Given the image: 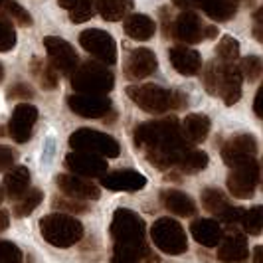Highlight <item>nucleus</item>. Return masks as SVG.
Here are the masks:
<instances>
[{
    "mask_svg": "<svg viewBox=\"0 0 263 263\" xmlns=\"http://www.w3.org/2000/svg\"><path fill=\"white\" fill-rule=\"evenodd\" d=\"M135 145L145 153L146 160L160 171L180 166L190 145L176 119H160L143 123L135 129Z\"/></svg>",
    "mask_w": 263,
    "mask_h": 263,
    "instance_id": "obj_1",
    "label": "nucleus"
},
{
    "mask_svg": "<svg viewBox=\"0 0 263 263\" xmlns=\"http://www.w3.org/2000/svg\"><path fill=\"white\" fill-rule=\"evenodd\" d=\"M145 222L137 212L119 208L111 220V263H143L145 257H151V251L145 241Z\"/></svg>",
    "mask_w": 263,
    "mask_h": 263,
    "instance_id": "obj_2",
    "label": "nucleus"
},
{
    "mask_svg": "<svg viewBox=\"0 0 263 263\" xmlns=\"http://www.w3.org/2000/svg\"><path fill=\"white\" fill-rule=\"evenodd\" d=\"M204 87L210 95H216L224 101L226 105H236L241 99V81L243 73L236 62L226 60H214L204 67Z\"/></svg>",
    "mask_w": 263,
    "mask_h": 263,
    "instance_id": "obj_3",
    "label": "nucleus"
},
{
    "mask_svg": "<svg viewBox=\"0 0 263 263\" xmlns=\"http://www.w3.org/2000/svg\"><path fill=\"white\" fill-rule=\"evenodd\" d=\"M127 95L139 109H143L151 115H160L171 109H182L186 103V97L182 93L164 89L155 83L131 85V87H127Z\"/></svg>",
    "mask_w": 263,
    "mask_h": 263,
    "instance_id": "obj_4",
    "label": "nucleus"
},
{
    "mask_svg": "<svg viewBox=\"0 0 263 263\" xmlns=\"http://www.w3.org/2000/svg\"><path fill=\"white\" fill-rule=\"evenodd\" d=\"M40 234L53 248H71L83 237V224L66 212L48 214L40 220Z\"/></svg>",
    "mask_w": 263,
    "mask_h": 263,
    "instance_id": "obj_5",
    "label": "nucleus"
},
{
    "mask_svg": "<svg viewBox=\"0 0 263 263\" xmlns=\"http://www.w3.org/2000/svg\"><path fill=\"white\" fill-rule=\"evenodd\" d=\"M71 87L78 93L105 95L115 87V76L103 62H85L71 73Z\"/></svg>",
    "mask_w": 263,
    "mask_h": 263,
    "instance_id": "obj_6",
    "label": "nucleus"
},
{
    "mask_svg": "<svg viewBox=\"0 0 263 263\" xmlns=\"http://www.w3.org/2000/svg\"><path fill=\"white\" fill-rule=\"evenodd\" d=\"M151 237L160 251L168 255H180L188 250L184 228L172 218H160L151 228Z\"/></svg>",
    "mask_w": 263,
    "mask_h": 263,
    "instance_id": "obj_7",
    "label": "nucleus"
},
{
    "mask_svg": "<svg viewBox=\"0 0 263 263\" xmlns=\"http://www.w3.org/2000/svg\"><path fill=\"white\" fill-rule=\"evenodd\" d=\"M69 146L73 151H87V153H95V155L109 158L121 155V146L113 137L101 131H93V129H78L76 133H71Z\"/></svg>",
    "mask_w": 263,
    "mask_h": 263,
    "instance_id": "obj_8",
    "label": "nucleus"
},
{
    "mask_svg": "<svg viewBox=\"0 0 263 263\" xmlns=\"http://www.w3.org/2000/svg\"><path fill=\"white\" fill-rule=\"evenodd\" d=\"M259 174H261V166L255 162V158L243 160L232 166V171L228 174V190L236 198H251L255 192V186L259 182Z\"/></svg>",
    "mask_w": 263,
    "mask_h": 263,
    "instance_id": "obj_9",
    "label": "nucleus"
},
{
    "mask_svg": "<svg viewBox=\"0 0 263 263\" xmlns=\"http://www.w3.org/2000/svg\"><path fill=\"white\" fill-rule=\"evenodd\" d=\"M79 44L97 62H103L107 66H113L117 62V44L105 30H99V28L83 30L79 34Z\"/></svg>",
    "mask_w": 263,
    "mask_h": 263,
    "instance_id": "obj_10",
    "label": "nucleus"
},
{
    "mask_svg": "<svg viewBox=\"0 0 263 263\" xmlns=\"http://www.w3.org/2000/svg\"><path fill=\"white\" fill-rule=\"evenodd\" d=\"M44 46H46V52L50 58V64L58 69V73L71 78V73L79 66V58L73 50V46L64 38H58V36H46Z\"/></svg>",
    "mask_w": 263,
    "mask_h": 263,
    "instance_id": "obj_11",
    "label": "nucleus"
},
{
    "mask_svg": "<svg viewBox=\"0 0 263 263\" xmlns=\"http://www.w3.org/2000/svg\"><path fill=\"white\" fill-rule=\"evenodd\" d=\"M66 166L78 176L85 178H101L107 174V162L101 155L87 151H73L66 157Z\"/></svg>",
    "mask_w": 263,
    "mask_h": 263,
    "instance_id": "obj_12",
    "label": "nucleus"
},
{
    "mask_svg": "<svg viewBox=\"0 0 263 263\" xmlns=\"http://www.w3.org/2000/svg\"><path fill=\"white\" fill-rule=\"evenodd\" d=\"M67 107L85 119H101L111 111V101L105 95H93V93H76L67 97Z\"/></svg>",
    "mask_w": 263,
    "mask_h": 263,
    "instance_id": "obj_13",
    "label": "nucleus"
},
{
    "mask_svg": "<svg viewBox=\"0 0 263 263\" xmlns=\"http://www.w3.org/2000/svg\"><path fill=\"white\" fill-rule=\"evenodd\" d=\"M257 153V141L250 133H241L226 141L222 146V160L228 166H236L243 160H250Z\"/></svg>",
    "mask_w": 263,
    "mask_h": 263,
    "instance_id": "obj_14",
    "label": "nucleus"
},
{
    "mask_svg": "<svg viewBox=\"0 0 263 263\" xmlns=\"http://www.w3.org/2000/svg\"><path fill=\"white\" fill-rule=\"evenodd\" d=\"M38 121V109L30 103H20L14 107V113L8 123V133L16 143H26L32 137V129Z\"/></svg>",
    "mask_w": 263,
    "mask_h": 263,
    "instance_id": "obj_15",
    "label": "nucleus"
},
{
    "mask_svg": "<svg viewBox=\"0 0 263 263\" xmlns=\"http://www.w3.org/2000/svg\"><path fill=\"white\" fill-rule=\"evenodd\" d=\"M157 67L158 62L155 52L148 48H139V50H133L129 53V58L125 62V76L131 81H139V79L153 76L157 71Z\"/></svg>",
    "mask_w": 263,
    "mask_h": 263,
    "instance_id": "obj_16",
    "label": "nucleus"
},
{
    "mask_svg": "<svg viewBox=\"0 0 263 263\" xmlns=\"http://www.w3.org/2000/svg\"><path fill=\"white\" fill-rule=\"evenodd\" d=\"M206 26L202 24V18L192 10H184L174 20V38L186 44H198L206 38Z\"/></svg>",
    "mask_w": 263,
    "mask_h": 263,
    "instance_id": "obj_17",
    "label": "nucleus"
},
{
    "mask_svg": "<svg viewBox=\"0 0 263 263\" xmlns=\"http://www.w3.org/2000/svg\"><path fill=\"white\" fill-rule=\"evenodd\" d=\"M55 182L66 196L81 198V200H99L101 196L99 186L83 180V176H78V174H60L55 176Z\"/></svg>",
    "mask_w": 263,
    "mask_h": 263,
    "instance_id": "obj_18",
    "label": "nucleus"
},
{
    "mask_svg": "<svg viewBox=\"0 0 263 263\" xmlns=\"http://www.w3.org/2000/svg\"><path fill=\"white\" fill-rule=\"evenodd\" d=\"M101 184L113 192H137L145 188L146 178L137 171H117L101 176Z\"/></svg>",
    "mask_w": 263,
    "mask_h": 263,
    "instance_id": "obj_19",
    "label": "nucleus"
},
{
    "mask_svg": "<svg viewBox=\"0 0 263 263\" xmlns=\"http://www.w3.org/2000/svg\"><path fill=\"white\" fill-rule=\"evenodd\" d=\"M168 60L172 67L182 76H196L202 69V58L196 50H190L186 46H174L168 50Z\"/></svg>",
    "mask_w": 263,
    "mask_h": 263,
    "instance_id": "obj_20",
    "label": "nucleus"
},
{
    "mask_svg": "<svg viewBox=\"0 0 263 263\" xmlns=\"http://www.w3.org/2000/svg\"><path fill=\"white\" fill-rule=\"evenodd\" d=\"M248 257H250V248L243 236L232 234L220 241L218 259L222 263H246Z\"/></svg>",
    "mask_w": 263,
    "mask_h": 263,
    "instance_id": "obj_21",
    "label": "nucleus"
},
{
    "mask_svg": "<svg viewBox=\"0 0 263 263\" xmlns=\"http://www.w3.org/2000/svg\"><path fill=\"white\" fill-rule=\"evenodd\" d=\"M190 234L196 239L200 246L204 248H216L220 246V241L224 239V230L222 226L218 224L216 220H208V218H202V220H194L190 226Z\"/></svg>",
    "mask_w": 263,
    "mask_h": 263,
    "instance_id": "obj_22",
    "label": "nucleus"
},
{
    "mask_svg": "<svg viewBox=\"0 0 263 263\" xmlns=\"http://www.w3.org/2000/svg\"><path fill=\"white\" fill-rule=\"evenodd\" d=\"M125 34L131 40H139V42H146L155 36L157 32V24L151 16L146 14H129L125 18Z\"/></svg>",
    "mask_w": 263,
    "mask_h": 263,
    "instance_id": "obj_23",
    "label": "nucleus"
},
{
    "mask_svg": "<svg viewBox=\"0 0 263 263\" xmlns=\"http://www.w3.org/2000/svg\"><path fill=\"white\" fill-rule=\"evenodd\" d=\"M194 4L216 22L232 20L239 8V0H194Z\"/></svg>",
    "mask_w": 263,
    "mask_h": 263,
    "instance_id": "obj_24",
    "label": "nucleus"
},
{
    "mask_svg": "<svg viewBox=\"0 0 263 263\" xmlns=\"http://www.w3.org/2000/svg\"><path fill=\"white\" fill-rule=\"evenodd\" d=\"M160 196H162L164 208L172 214H176V216H180V218H190V216L196 214L194 200L182 190H164Z\"/></svg>",
    "mask_w": 263,
    "mask_h": 263,
    "instance_id": "obj_25",
    "label": "nucleus"
},
{
    "mask_svg": "<svg viewBox=\"0 0 263 263\" xmlns=\"http://www.w3.org/2000/svg\"><path fill=\"white\" fill-rule=\"evenodd\" d=\"M210 127H212V123L206 115L190 113V115L184 119V123H182V133H184V137L188 139V143L200 145V143H204V141L208 139Z\"/></svg>",
    "mask_w": 263,
    "mask_h": 263,
    "instance_id": "obj_26",
    "label": "nucleus"
},
{
    "mask_svg": "<svg viewBox=\"0 0 263 263\" xmlns=\"http://www.w3.org/2000/svg\"><path fill=\"white\" fill-rule=\"evenodd\" d=\"M4 188L12 200L22 198L30 190V171L26 166H12L4 176Z\"/></svg>",
    "mask_w": 263,
    "mask_h": 263,
    "instance_id": "obj_27",
    "label": "nucleus"
},
{
    "mask_svg": "<svg viewBox=\"0 0 263 263\" xmlns=\"http://www.w3.org/2000/svg\"><path fill=\"white\" fill-rule=\"evenodd\" d=\"M93 4H95V10L99 12V16L107 22L125 20L135 6L133 0H95Z\"/></svg>",
    "mask_w": 263,
    "mask_h": 263,
    "instance_id": "obj_28",
    "label": "nucleus"
},
{
    "mask_svg": "<svg viewBox=\"0 0 263 263\" xmlns=\"http://www.w3.org/2000/svg\"><path fill=\"white\" fill-rule=\"evenodd\" d=\"M30 71H32L34 79L38 81L44 89L52 91V89L58 87V69L50 62H46L42 58H34L32 64H30Z\"/></svg>",
    "mask_w": 263,
    "mask_h": 263,
    "instance_id": "obj_29",
    "label": "nucleus"
},
{
    "mask_svg": "<svg viewBox=\"0 0 263 263\" xmlns=\"http://www.w3.org/2000/svg\"><path fill=\"white\" fill-rule=\"evenodd\" d=\"M58 4L62 8H66L69 14V20L73 24L87 22L93 16V0H58Z\"/></svg>",
    "mask_w": 263,
    "mask_h": 263,
    "instance_id": "obj_30",
    "label": "nucleus"
},
{
    "mask_svg": "<svg viewBox=\"0 0 263 263\" xmlns=\"http://www.w3.org/2000/svg\"><path fill=\"white\" fill-rule=\"evenodd\" d=\"M202 206H204L206 212H210L214 216L222 218L226 214V210H228L232 204L228 202V198L224 196V192H220L218 188H206V190H202Z\"/></svg>",
    "mask_w": 263,
    "mask_h": 263,
    "instance_id": "obj_31",
    "label": "nucleus"
},
{
    "mask_svg": "<svg viewBox=\"0 0 263 263\" xmlns=\"http://www.w3.org/2000/svg\"><path fill=\"white\" fill-rule=\"evenodd\" d=\"M42 198H44L42 190L30 188L24 196L16 200V204H14V216L16 218H26V216H30L42 204Z\"/></svg>",
    "mask_w": 263,
    "mask_h": 263,
    "instance_id": "obj_32",
    "label": "nucleus"
},
{
    "mask_svg": "<svg viewBox=\"0 0 263 263\" xmlns=\"http://www.w3.org/2000/svg\"><path fill=\"white\" fill-rule=\"evenodd\" d=\"M16 46V32L12 20L4 12H0V52H10Z\"/></svg>",
    "mask_w": 263,
    "mask_h": 263,
    "instance_id": "obj_33",
    "label": "nucleus"
},
{
    "mask_svg": "<svg viewBox=\"0 0 263 263\" xmlns=\"http://www.w3.org/2000/svg\"><path fill=\"white\" fill-rule=\"evenodd\" d=\"M243 230L251 236H259L263 232V206H253L243 214Z\"/></svg>",
    "mask_w": 263,
    "mask_h": 263,
    "instance_id": "obj_34",
    "label": "nucleus"
},
{
    "mask_svg": "<svg viewBox=\"0 0 263 263\" xmlns=\"http://www.w3.org/2000/svg\"><path fill=\"white\" fill-rule=\"evenodd\" d=\"M208 155L204 151H196V148H190V153L186 155L184 162L180 164L182 172H188V174H194V172L204 171L208 166Z\"/></svg>",
    "mask_w": 263,
    "mask_h": 263,
    "instance_id": "obj_35",
    "label": "nucleus"
},
{
    "mask_svg": "<svg viewBox=\"0 0 263 263\" xmlns=\"http://www.w3.org/2000/svg\"><path fill=\"white\" fill-rule=\"evenodd\" d=\"M239 69L248 81H257L263 78V60L259 55H246L239 64Z\"/></svg>",
    "mask_w": 263,
    "mask_h": 263,
    "instance_id": "obj_36",
    "label": "nucleus"
},
{
    "mask_svg": "<svg viewBox=\"0 0 263 263\" xmlns=\"http://www.w3.org/2000/svg\"><path fill=\"white\" fill-rule=\"evenodd\" d=\"M53 208L55 210H62L66 214H81V212H87L89 210V204L81 198H62V196H55L53 198Z\"/></svg>",
    "mask_w": 263,
    "mask_h": 263,
    "instance_id": "obj_37",
    "label": "nucleus"
},
{
    "mask_svg": "<svg viewBox=\"0 0 263 263\" xmlns=\"http://www.w3.org/2000/svg\"><path fill=\"white\" fill-rule=\"evenodd\" d=\"M216 53L220 60H226V62H236L239 58V44H237L236 38L232 36H224L220 40V44L216 46Z\"/></svg>",
    "mask_w": 263,
    "mask_h": 263,
    "instance_id": "obj_38",
    "label": "nucleus"
},
{
    "mask_svg": "<svg viewBox=\"0 0 263 263\" xmlns=\"http://www.w3.org/2000/svg\"><path fill=\"white\" fill-rule=\"evenodd\" d=\"M2 8H4V12L8 14L10 18H14V22L16 24H20V26H30L32 24V16L28 10H24L18 2H14V0H6V2H2Z\"/></svg>",
    "mask_w": 263,
    "mask_h": 263,
    "instance_id": "obj_39",
    "label": "nucleus"
},
{
    "mask_svg": "<svg viewBox=\"0 0 263 263\" xmlns=\"http://www.w3.org/2000/svg\"><path fill=\"white\" fill-rule=\"evenodd\" d=\"M0 263H22V251L10 241H0Z\"/></svg>",
    "mask_w": 263,
    "mask_h": 263,
    "instance_id": "obj_40",
    "label": "nucleus"
},
{
    "mask_svg": "<svg viewBox=\"0 0 263 263\" xmlns=\"http://www.w3.org/2000/svg\"><path fill=\"white\" fill-rule=\"evenodd\" d=\"M34 89L26 83H16L8 89V99H32Z\"/></svg>",
    "mask_w": 263,
    "mask_h": 263,
    "instance_id": "obj_41",
    "label": "nucleus"
},
{
    "mask_svg": "<svg viewBox=\"0 0 263 263\" xmlns=\"http://www.w3.org/2000/svg\"><path fill=\"white\" fill-rule=\"evenodd\" d=\"M14 160H16V153L12 148L0 145V172L8 171L10 166H14Z\"/></svg>",
    "mask_w": 263,
    "mask_h": 263,
    "instance_id": "obj_42",
    "label": "nucleus"
},
{
    "mask_svg": "<svg viewBox=\"0 0 263 263\" xmlns=\"http://www.w3.org/2000/svg\"><path fill=\"white\" fill-rule=\"evenodd\" d=\"M253 38L263 44V6L253 12Z\"/></svg>",
    "mask_w": 263,
    "mask_h": 263,
    "instance_id": "obj_43",
    "label": "nucleus"
},
{
    "mask_svg": "<svg viewBox=\"0 0 263 263\" xmlns=\"http://www.w3.org/2000/svg\"><path fill=\"white\" fill-rule=\"evenodd\" d=\"M253 111H255V115L259 119H263V83L261 87L257 89L255 93V99H253Z\"/></svg>",
    "mask_w": 263,
    "mask_h": 263,
    "instance_id": "obj_44",
    "label": "nucleus"
},
{
    "mask_svg": "<svg viewBox=\"0 0 263 263\" xmlns=\"http://www.w3.org/2000/svg\"><path fill=\"white\" fill-rule=\"evenodd\" d=\"M8 226H10V216H8V212L0 210V232L8 230Z\"/></svg>",
    "mask_w": 263,
    "mask_h": 263,
    "instance_id": "obj_45",
    "label": "nucleus"
},
{
    "mask_svg": "<svg viewBox=\"0 0 263 263\" xmlns=\"http://www.w3.org/2000/svg\"><path fill=\"white\" fill-rule=\"evenodd\" d=\"M178 8H184V10H192L196 4H194V0H172Z\"/></svg>",
    "mask_w": 263,
    "mask_h": 263,
    "instance_id": "obj_46",
    "label": "nucleus"
},
{
    "mask_svg": "<svg viewBox=\"0 0 263 263\" xmlns=\"http://www.w3.org/2000/svg\"><path fill=\"white\" fill-rule=\"evenodd\" d=\"M253 263H263V246H257L253 250Z\"/></svg>",
    "mask_w": 263,
    "mask_h": 263,
    "instance_id": "obj_47",
    "label": "nucleus"
},
{
    "mask_svg": "<svg viewBox=\"0 0 263 263\" xmlns=\"http://www.w3.org/2000/svg\"><path fill=\"white\" fill-rule=\"evenodd\" d=\"M204 34H206V38H216V36H218V30L214 26H206Z\"/></svg>",
    "mask_w": 263,
    "mask_h": 263,
    "instance_id": "obj_48",
    "label": "nucleus"
},
{
    "mask_svg": "<svg viewBox=\"0 0 263 263\" xmlns=\"http://www.w3.org/2000/svg\"><path fill=\"white\" fill-rule=\"evenodd\" d=\"M2 79H4V66L0 64V81H2Z\"/></svg>",
    "mask_w": 263,
    "mask_h": 263,
    "instance_id": "obj_49",
    "label": "nucleus"
},
{
    "mask_svg": "<svg viewBox=\"0 0 263 263\" xmlns=\"http://www.w3.org/2000/svg\"><path fill=\"white\" fill-rule=\"evenodd\" d=\"M261 184H263V160H261Z\"/></svg>",
    "mask_w": 263,
    "mask_h": 263,
    "instance_id": "obj_50",
    "label": "nucleus"
},
{
    "mask_svg": "<svg viewBox=\"0 0 263 263\" xmlns=\"http://www.w3.org/2000/svg\"><path fill=\"white\" fill-rule=\"evenodd\" d=\"M0 202H2V188H0Z\"/></svg>",
    "mask_w": 263,
    "mask_h": 263,
    "instance_id": "obj_51",
    "label": "nucleus"
},
{
    "mask_svg": "<svg viewBox=\"0 0 263 263\" xmlns=\"http://www.w3.org/2000/svg\"><path fill=\"white\" fill-rule=\"evenodd\" d=\"M2 2H6V0H0V4H2Z\"/></svg>",
    "mask_w": 263,
    "mask_h": 263,
    "instance_id": "obj_52",
    "label": "nucleus"
}]
</instances>
